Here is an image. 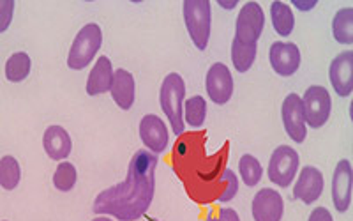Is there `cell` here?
<instances>
[{"instance_id":"obj_21","label":"cell","mask_w":353,"mask_h":221,"mask_svg":"<svg viewBox=\"0 0 353 221\" xmlns=\"http://www.w3.org/2000/svg\"><path fill=\"white\" fill-rule=\"evenodd\" d=\"M30 69H32V61H30L28 53L17 52L12 53L8 62H6L4 75L11 84H20V81L27 80L28 75H30Z\"/></svg>"},{"instance_id":"obj_6","label":"cell","mask_w":353,"mask_h":221,"mask_svg":"<svg viewBox=\"0 0 353 221\" xmlns=\"http://www.w3.org/2000/svg\"><path fill=\"white\" fill-rule=\"evenodd\" d=\"M302 106H304L305 126L313 129L323 128L332 112V99H330L329 90L321 85H311L305 88Z\"/></svg>"},{"instance_id":"obj_7","label":"cell","mask_w":353,"mask_h":221,"mask_svg":"<svg viewBox=\"0 0 353 221\" xmlns=\"http://www.w3.org/2000/svg\"><path fill=\"white\" fill-rule=\"evenodd\" d=\"M265 28V12L258 2H245L235 20V39L245 44H258Z\"/></svg>"},{"instance_id":"obj_27","label":"cell","mask_w":353,"mask_h":221,"mask_svg":"<svg viewBox=\"0 0 353 221\" xmlns=\"http://www.w3.org/2000/svg\"><path fill=\"white\" fill-rule=\"evenodd\" d=\"M221 181L225 182V191L219 195L217 202H230L235 198V195L239 193V177L233 173V170L225 169L223 170V175H221Z\"/></svg>"},{"instance_id":"obj_1","label":"cell","mask_w":353,"mask_h":221,"mask_svg":"<svg viewBox=\"0 0 353 221\" xmlns=\"http://www.w3.org/2000/svg\"><path fill=\"white\" fill-rule=\"evenodd\" d=\"M157 154L147 149L134 153L122 182L103 189L92 204L99 216H113L119 221H137L149 211L156 193Z\"/></svg>"},{"instance_id":"obj_8","label":"cell","mask_w":353,"mask_h":221,"mask_svg":"<svg viewBox=\"0 0 353 221\" xmlns=\"http://www.w3.org/2000/svg\"><path fill=\"white\" fill-rule=\"evenodd\" d=\"M205 88H207L209 99L212 103L219 106L226 105L232 99L233 88H235L233 75L228 66L223 62H214L205 77Z\"/></svg>"},{"instance_id":"obj_29","label":"cell","mask_w":353,"mask_h":221,"mask_svg":"<svg viewBox=\"0 0 353 221\" xmlns=\"http://www.w3.org/2000/svg\"><path fill=\"white\" fill-rule=\"evenodd\" d=\"M205 221H241V216H239L237 211L232 209V207H223V209H219V214H217V216L209 214Z\"/></svg>"},{"instance_id":"obj_9","label":"cell","mask_w":353,"mask_h":221,"mask_svg":"<svg viewBox=\"0 0 353 221\" xmlns=\"http://www.w3.org/2000/svg\"><path fill=\"white\" fill-rule=\"evenodd\" d=\"M281 119L285 131L295 144H304L307 138V126L304 119V106H302V97L299 94L292 93L285 97L281 105Z\"/></svg>"},{"instance_id":"obj_32","label":"cell","mask_w":353,"mask_h":221,"mask_svg":"<svg viewBox=\"0 0 353 221\" xmlns=\"http://www.w3.org/2000/svg\"><path fill=\"white\" fill-rule=\"evenodd\" d=\"M217 4H219V8H223V9H233V8H237L239 0H230V2H225V0H217Z\"/></svg>"},{"instance_id":"obj_13","label":"cell","mask_w":353,"mask_h":221,"mask_svg":"<svg viewBox=\"0 0 353 221\" xmlns=\"http://www.w3.org/2000/svg\"><path fill=\"white\" fill-rule=\"evenodd\" d=\"M138 131H140V138L145 147H147V151L154 154L165 153L166 147H168L170 135L168 128H166L165 121L161 117L154 115V113L143 115L140 126H138Z\"/></svg>"},{"instance_id":"obj_5","label":"cell","mask_w":353,"mask_h":221,"mask_svg":"<svg viewBox=\"0 0 353 221\" xmlns=\"http://www.w3.org/2000/svg\"><path fill=\"white\" fill-rule=\"evenodd\" d=\"M299 165H301V157L293 147L290 145L276 147L269 160V169H267L270 182L279 188H290V184L295 181Z\"/></svg>"},{"instance_id":"obj_18","label":"cell","mask_w":353,"mask_h":221,"mask_svg":"<svg viewBox=\"0 0 353 221\" xmlns=\"http://www.w3.org/2000/svg\"><path fill=\"white\" fill-rule=\"evenodd\" d=\"M113 66L112 61H110L108 57L103 55L99 57L94 64L92 71L88 73L87 78V94L88 96H99V94H105L112 90L113 85Z\"/></svg>"},{"instance_id":"obj_15","label":"cell","mask_w":353,"mask_h":221,"mask_svg":"<svg viewBox=\"0 0 353 221\" xmlns=\"http://www.w3.org/2000/svg\"><path fill=\"white\" fill-rule=\"evenodd\" d=\"M323 186H325L323 173L316 166H304L299 173L297 182L293 186V198L301 200L305 205L314 204L323 193Z\"/></svg>"},{"instance_id":"obj_23","label":"cell","mask_w":353,"mask_h":221,"mask_svg":"<svg viewBox=\"0 0 353 221\" xmlns=\"http://www.w3.org/2000/svg\"><path fill=\"white\" fill-rule=\"evenodd\" d=\"M21 181V166L14 156H2L0 160V186L6 191L17 189Z\"/></svg>"},{"instance_id":"obj_2","label":"cell","mask_w":353,"mask_h":221,"mask_svg":"<svg viewBox=\"0 0 353 221\" xmlns=\"http://www.w3.org/2000/svg\"><path fill=\"white\" fill-rule=\"evenodd\" d=\"M184 97H185V84L184 78L179 73H168L161 84L159 88V105L163 113L168 117L175 137L184 135Z\"/></svg>"},{"instance_id":"obj_12","label":"cell","mask_w":353,"mask_h":221,"mask_svg":"<svg viewBox=\"0 0 353 221\" xmlns=\"http://www.w3.org/2000/svg\"><path fill=\"white\" fill-rule=\"evenodd\" d=\"M329 80L339 97H350L353 93V52L337 53L329 66Z\"/></svg>"},{"instance_id":"obj_11","label":"cell","mask_w":353,"mask_h":221,"mask_svg":"<svg viewBox=\"0 0 353 221\" xmlns=\"http://www.w3.org/2000/svg\"><path fill=\"white\" fill-rule=\"evenodd\" d=\"M269 61L276 75L279 77H293L301 68V50L295 43H283L276 41L270 44L269 50Z\"/></svg>"},{"instance_id":"obj_26","label":"cell","mask_w":353,"mask_h":221,"mask_svg":"<svg viewBox=\"0 0 353 221\" xmlns=\"http://www.w3.org/2000/svg\"><path fill=\"white\" fill-rule=\"evenodd\" d=\"M78 181V170L77 166L69 163V161H61L59 166L55 169V173H53V186H55L59 191H71L74 186H77Z\"/></svg>"},{"instance_id":"obj_35","label":"cell","mask_w":353,"mask_h":221,"mask_svg":"<svg viewBox=\"0 0 353 221\" xmlns=\"http://www.w3.org/2000/svg\"><path fill=\"white\" fill-rule=\"evenodd\" d=\"M2 221H8V220H2Z\"/></svg>"},{"instance_id":"obj_4","label":"cell","mask_w":353,"mask_h":221,"mask_svg":"<svg viewBox=\"0 0 353 221\" xmlns=\"http://www.w3.org/2000/svg\"><path fill=\"white\" fill-rule=\"evenodd\" d=\"M103 46V30L97 23H87L78 30L68 53V68L81 71L90 66Z\"/></svg>"},{"instance_id":"obj_31","label":"cell","mask_w":353,"mask_h":221,"mask_svg":"<svg viewBox=\"0 0 353 221\" xmlns=\"http://www.w3.org/2000/svg\"><path fill=\"white\" fill-rule=\"evenodd\" d=\"M292 6L293 8L301 9V11H311L318 6L316 0H311V2H299V0H292Z\"/></svg>"},{"instance_id":"obj_10","label":"cell","mask_w":353,"mask_h":221,"mask_svg":"<svg viewBox=\"0 0 353 221\" xmlns=\"http://www.w3.org/2000/svg\"><path fill=\"white\" fill-rule=\"evenodd\" d=\"M353 169L350 160H339L332 173V202L337 213H348L352 205Z\"/></svg>"},{"instance_id":"obj_30","label":"cell","mask_w":353,"mask_h":221,"mask_svg":"<svg viewBox=\"0 0 353 221\" xmlns=\"http://www.w3.org/2000/svg\"><path fill=\"white\" fill-rule=\"evenodd\" d=\"M307 221H334V218L327 207H316V209L311 211Z\"/></svg>"},{"instance_id":"obj_24","label":"cell","mask_w":353,"mask_h":221,"mask_svg":"<svg viewBox=\"0 0 353 221\" xmlns=\"http://www.w3.org/2000/svg\"><path fill=\"white\" fill-rule=\"evenodd\" d=\"M239 173L242 177V182L248 188H254L263 177V169H261V163L253 154H244L239 160Z\"/></svg>"},{"instance_id":"obj_19","label":"cell","mask_w":353,"mask_h":221,"mask_svg":"<svg viewBox=\"0 0 353 221\" xmlns=\"http://www.w3.org/2000/svg\"><path fill=\"white\" fill-rule=\"evenodd\" d=\"M270 20L274 30L281 37H288L295 28V15L292 8L281 0H274L270 4Z\"/></svg>"},{"instance_id":"obj_25","label":"cell","mask_w":353,"mask_h":221,"mask_svg":"<svg viewBox=\"0 0 353 221\" xmlns=\"http://www.w3.org/2000/svg\"><path fill=\"white\" fill-rule=\"evenodd\" d=\"M184 119L191 128L198 129L205 124L207 119V101L201 96H193L184 103Z\"/></svg>"},{"instance_id":"obj_33","label":"cell","mask_w":353,"mask_h":221,"mask_svg":"<svg viewBox=\"0 0 353 221\" xmlns=\"http://www.w3.org/2000/svg\"><path fill=\"white\" fill-rule=\"evenodd\" d=\"M92 221H113V220H110L108 216H97V218H94Z\"/></svg>"},{"instance_id":"obj_14","label":"cell","mask_w":353,"mask_h":221,"mask_svg":"<svg viewBox=\"0 0 353 221\" xmlns=\"http://www.w3.org/2000/svg\"><path fill=\"white\" fill-rule=\"evenodd\" d=\"M251 213L254 221H281L285 214V200L276 189L261 188L254 195Z\"/></svg>"},{"instance_id":"obj_34","label":"cell","mask_w":353,"mask_h":221,"mask_svg":"<svg viewBox=\"0 0 353 221\" xmlns=\"http://www.w3.org/2000/svg\"><path fill=\"white\" fill-rule=\"evenodd\" d=\"M147 221H157L156 218H147Z\"/></svg>"},{"instance_id":"obj_22","label":"cell","mask_w":353,"mask_h":221,"mask_svg":"<svg viewBox=\"0 0 353 221\" xmlns=\"http://www.w3.org/2000/svg\"><path fill=\"white\" fill-rule=\"evenodd\" d=\"M256 53H258V44H245L233 37L232 62L235 71L248 73L249 69L253 68L254 61H256Z\"/></svg>"},{"instance_id":"obj_16","label":"cell","mask_w":353,"mask_h":221,"mask_svg":"<svg viewBox=\"0 0 353 221\" xmlns=\"http://www.w3.org/2000/svg\"><path fill=\"white\" fill-rule=\"evenodd\" d=\"M44 153L53 161H65L72 151V140L69 137L68 129L59 124L46 128L43 135Z\"/></svg>"},{"instance_id":"obj_3","label":"cell","mask_w":353,"mask_h":221,"mask_svg":"<svg viewBox=\"0 0 353 221\" xmlns=\"http://www.w3.org/2000/svg\"><path fill=\"white\" fill-rule=\"evenodd\" d=\"M182 15L188 34L200 52H205L209 46L210 25H212V11L209 0H184Z\"/></svg>"},{"instance_id":"obj_17","label":"cell","mask_w":353,"mask_h":221,"mask_svg":"<svg viewBox=\"0 0 353 221\" xmlns=\"http://www.w3.org/2000/svg\"><path fill=\"white\" fill-rule=\"evenodd\" d=\"M112 94L115 105L121 110H131L137 99V81L131 73L124 68H119L113 75Z\"/></svg>"},{"instance_id":"obj_20","label":"cell","mask_w":353,"mask_h":221,"mask_svg":"<svg viewBox=\"0 0 353 221\" xmlns=\"http://www.w3.org/2000/svg\"><path fill=\"white\" fill-rule=\"evenodd\" d=\"M332 36L339 44L352 46L353 43V8H341L332 18Z\"/></svg>"},{"instance_id":"obj_28","label":"cell","mask_w":353,"mask_h":221,"mask_svg":"<svg viewBox=\"0 0 353 221\" xmlns=\"http://www.w3.org/2000/svg\"><path fill=\"white\" fill-rule=\"evenodd\" d=\"M0 32L4 34L6 30L9 28L12 20V9H14V2L12 0H4L2 4H0Z\"/></svg>"}]
</instances>
